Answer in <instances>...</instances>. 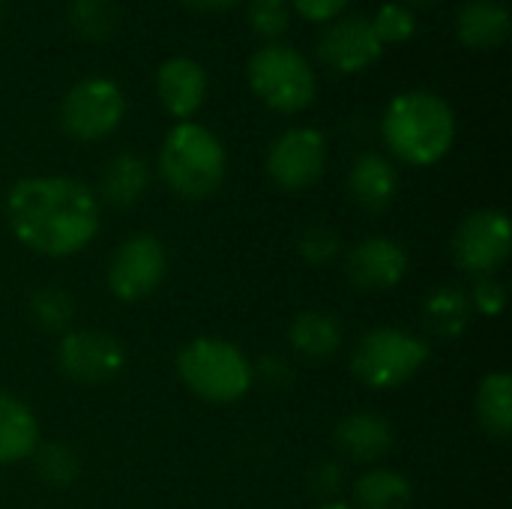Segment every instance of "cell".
<instances>
[{
    "instance_id": "obj_10",
    "label": "cell",
    "mask_w": 512,
    "mask_h": 509,
    "mask_svg": "<svg viewBox=\"0 0 512 509\" xmlns=\"http://www.w3.org/2000/svg\"><path fill=\"white\" fill-rule=\"evenodd\" d=\"M165 267L168 258L162 243L153 234H135L114 252L108 264V288L117 300L138 303L159 288Z\"/></svg>"
},
{
    "instance_id": "obj_2",
    "label": "cell",
    "mask_w": 512,
    "mask_h": 509,
    "mask_svg": "<svg viewBox=\"0 0 512 509\" xmlns=\"http://www.w3.org/2000/svg\"><path fill=\"white\" fill-rule=\"evenodd\" d=\"M384 141L408 165H435L441 162L456 138L453 108L426 90L399 93L384 111Z\"/></svg>"
},
{
    "instance_id": "obj_13",
    "label": "cell",
    "mask_w": 512,
    "mask_h": 509,
    "mask_svg": "<svg viewBox=\"0 0 512 509\" xmlns=\"http://www.w3.org/2000/svg\"><path fill=\"white\" fill-rule=\"evenodd\" d=\"M345 273L360 291H390L408 273V252L390 237H369L348 252Z\"/></svg>"
},
{
    "instance_id": "obj_7",
    "label": "cell",
    "mask_w": 512,
    "mask_h": 509,
    "mask_svg": "<svg viewBox=\"0 0 512 509\" xmlns=\"http://www.w3.org/2000/svg\"><path fill=\"white\" fill-rule=\"evenodd\" d=\"M126 114V96L111 78L78 81L60 105L63 129L78 141H99L120 126Z\"/></svg>"
},
{
    "instance_id": "obj_31",
    "label": "cell",
    "mask_w": 512,
    "mask_h": 509,
    "mask_svg": "<svg viewBox=\"0 0 512 509\" xmlns=\"http://www.w3.org/2000/svg\"><path fill=\"white\" fill-rule=\"evenodd\" d=\"M351 0H294L297 12L309 21H330L336 18Z\"/></svg>"
},
{
    "instance_id": "obj_14",
    "label": "cell",
    "mask_w": 512,
    "mask_h": 509,
    "mask_svg": "<svg viewBox=\"0 0 512 509\" xmlns=\"http://www.w3.org/2000/svg\"><path fill=\"white\" fill-rule=\"evenodd\" d=\"M156 93L168 114L189 120L207 96V72L192 57H168L156 72Z\"/></svg>"
},
{
    "instance_id": "obj_26",
    "label": "cell",
    "mask_w": 512,
    "mask_h": 509,
    "mask_svg": "<svg viewBox=\"0 0 512 509\" xmlns=\"http://www.w3.org/2000/svg\"><path fill=\"white\" fill-rule=\"evenodd\" d=\"M81 465L78 456L63 447V444H48L36 453V474L48 483V486H69L78 477Z\"/></svg>"
},
{
    "instance_id": "obj_11",
    "label": "cell",
    "mask_w": 512,
    "mask_h": 509,
    "mask_svg": "<svg viewBox=\"0 0 512 509\" xmlns=\"http://www.w3.org/2000/svg\"><path fill=\"white\" fill-rule=\"evenodd\" d=\"M327 168V141L312 126H297L279 135L267 153V174L291 192L309 189Z\"/></svg>"
},
{
    "instance_id": "obj_16",
    "label": "cell",
    "mask_w": 512,
    "mask_h": 509,
    "mask_svg": "<svg viewBox=\"0 0 512 509\" xmlns=\"http://www.w3.org/2000/svg\"><path fill=\"white\" fill-rule=\"evenodd\" d=\"M348 189L351 198L369 210V213H381L393 204L396 192H399V174L393 168V162L381 153H360L357 162L351 165L348 174Z\"/></svg>"
},
{
    "instance_id": "obj_4",
    "label": "cell",
    "mask_w": 512,
    "mask_h": 509,
    "mask_svg": "<svg viewBox=\"0 0 512 509\" xmlns=\"http://www.w3.org/2000/svg\"><path fill=\"white\" fill-rule=\"evenodd\" d=\"M177 375L204 402H237L252 387V366L240 348L225 339L201 336L192 339L177 357Z\"/></svg>"
},
{
    "instance_id": "obj_12",
    "label": "cell",
    "mask_w": 512,
    "mask_h": 509,
    "mask_svg": "<svg viewBox=\"0 0 512 509\" xmlns=\"http://www.w3.org/2000/svg\"><path fill=\"white\" fill-rule=\"evenodd\" d=\"M318 54L336 72H360L384 54V42L375 33L372 18L345 15L324 30Z\"/></svg>"
},
{
    "instance_id": "obj_9",
    "label": "cell",
    "mask_w": 512,
    "mask_h": 509,
    "mask_svg": "<svg viewBox=\"0 0 512 509\" xmlns=\"http://www.w3.org/2000/svg\"><path fill=\"white\" fill-rule=\"evenodd\" d=\"M57 366L60 372L81 384V387H99L114 381L126 366L123 345L99 330H78L66 333L57 345Z\"/></svg>"
},
{
    "instance_id": "obj_19",
    "label": "cell",
    "mask_w": 512,
    "mask_h": 509,
    "mask_svg": "<svg viewBox=\"0 0 512 509\" xmlns=\"http://www.w3.org/2000/svg\"><path fill=\"white\" fill-rule=\"evenodd\" d=\"M150 180V168L138 153H117L99 174V195L111 207H132Z\"/></svg>"
},
{
    "instance_id": "obj_34",
    "label": "cell",
    "mask_w": 512,
    "mask_h": 509,
    "mask_svg": "<svg viewBox=\"0 0 512 509\" xmlns=\"http://www.w3.org/2000/svg\"><path fill=\"white\" fill-rule=\"evenodd\" d=\"M318 509H351V507H345V504H324V507H318Z\"/></svg>"
},
{
    "instance_id": "obj_17",
    "label": "cell",
    "mask_w": 512,
    "mask_h": 509,
    "mask_svg": "<svg viewBox=\"0 0 512 509\" xmlns=\"http://www.w3.org/2000/svg\"><path fill=\"white\" fill-rule=\"evenodd\" d=\"M456 30L471 48H498L510 36V9L501 0H468L456 15Z\"/></svg>"
},
{
    "instance_id": "obj_28",
    "label": "cell",
    "mask_w": 512,
    "mask_h": 509,
    "mask_svg": "<svg viewBox=\"0 0 512 509\" xmlns=\"http://www.w3.org/2000/svg\"><path fill=\"white\" fill-rule=\"evenodd\" d=\"M288 21L291 15L285 0H252L249 6V24L264 39H279L288 30Z\"/></svg>"
},
{
    "instance_id": "obj_29",
    "label": "cell",
    "mask_w": 512,
    "mask_h": 509,
    "mask_svg": "<svg viewBox=\"0 0 512 509\" xmlns=\"http://www.w3.org/2000/svg\"><path fill=\"white\" fill-rule=\"evenodd\" d=\"M342 249V240L333 228L327 225H312L300 234V255L309 261V264H330Z\"/></svg>"
},
{
    "instance_id": "obj_33",
    "label": "cell",
    "mask_w": 512,
    "mask_h": 509,
    "mask_svg": "<svg viewBox=\"0 0 512 509\" xmlns=\"http://www.w3.org/2000/svg\"><path fill=\"white\" fill-rule=\"evenodd\" d=\"M405 3H414V6H432V3H438V0H405Z\"/></svg>"
},
{
    "instance_id": "obj_20",
    "label": "cell",
    "mask_w": 512,
    "mask_h": 509,
    "mask_svg": "<svg viewBox=\"0 0 512 509\" xmlns=\"http://www.w3.org/2000/svg\"><path fill=\"white\" fill-rule=\"evenodd\" d=\"M288 339L297 354L309 360H327L342 345V324L330 312H303L291 321Z\"/></svg>"
},
{
    "instance_id": "obj_3",
    "label": "cell",
    "mask_w": 512,
    "mask_h": 509,
    "mask_svg": "<svg viewBox=\"0 0 512 509\" xmlns=\"http://www.w3.org/2000/svg\"><path fill=\"white\" fill-rule=\"evenodd\" d=\"M159 171L180 198H210L225 180V147L207 126L177 123L159 150Z\"/></svg>"
},
{
    "instance_id": "obj_27",
    "label": "cell",
    "mask_w": 512,
    "mask_h": 509,
    "mask_svg": "<svg viewBox=\"0 0 512 509\" xmlns=\"http://www.w3.org/2000/svg\"><path fill=\"white\" fill-rule=\"evenodd\" d=\"M372 27L378 33V39L387 45V42H408L414 33H417V15L411 6L405 3H384L378 9V15L372 18Z\"/></svg>"
},
{
    "instance_id": "obj_8",
    "label": "cell",
    "mask_w": 512,
    "mask_h": 509,
    "mask_svg": "<svg viewBox=\"0 0 512 509\" xmlns=\"http://www.w3.org/2000/svg\"><path fill=\"white\" fill-rule=\"evenodd\" d=\"M512 249V228L504 210H477L453 234V258L465 273L492 276L507 264Z\"/></svg>"
},
{
    "instance_id": "obj_5",
    "label": "cell",
    "mask_w": 512,
    "mask_h": 509,
    "mask_svg": "<svg viewBox=\"0 0 512 509\" xmlns=\"http://www.w3.org/2000/svg\"><path fill=\"white\" fill-rule=\"evenodd\" d=\"M426 360L429 345L423 339L399 327H378L357 342L351 369L372 390H396L411 381L426 366Z\"/></svg>"
},
{
    "instance_id": "obj_21",
    "label": "cell",
    "mask_w": 512,
    "mask_h": 509,
    "mask_svg": "<svg viewBox=\"0 0 512 509\" xmlns=\"http://www.w3.org/2000/svg\"><path fill=\"white\" fill-rule=\"evenodd\" d=\"M423 324L438 339H459L471 324V297L462 288H438L423 303Z\"/></svg>"
},
{
    "instance_id": "obj_22",
    "label": "cell",
    "mask_w": 512,
    "mask_h": 509,
    "mask_svg": "<svg viewBox=\"0 0 512 509\" xmlns=\"http://www.w3.org/2000/svg\"><path fill=\"white\" fill-rule=\"evenodd\" d=\"M477 417L492 438H507L512 429V378L507 372H492L477 390Z\"/></svg>"
},
{
    "instance_id": "obj_30",
    "label": "cell",
    "mask_w": 512,
    "mask_h": 509,
    "mask_svg": "<svg viewBox=\"0 0 512 509\" xmlns=\"http://www.w3.org/2000/svg\"><path fill=\"white\" fill-rule=\"evenodd\" d=\"M504 303H507V291H504L501 282H495L492 276L477 279L471 306H477V309H480L483 315H489V318H498V315L504 312Z\"/></svg>"
},
{
    "instance_id": "obj_25",
    "label": "cell",
    "mask_w": 512,
    "mask_h": 509,
    "mask_svg": "<svg viewBox=\"0 0 512 509\" xmlns=\"http://www.w3.org/2000/svg\"><path fill=\"white\" fill-rule=\"evenodd\" d=\"M72 297L63 288H39L30 300V315L33 321L48 330V333H63L72 321Z\"/></svg>"
},
{
    "instance_id": "obj_32",
    "label": "cell",
    "mask_w": 512,
    "mask_h": 509,
    "mask_svg": "<svg viewBox=\"0 0 512 509\" xmlns=\"http://www.w3.org/2000/svg\"><path fill=\"white\" fill-rule=\"evenodd\" d=\"M189 6H198V9H225V6H234L237 0H183Z\"/></svg>"
},
{
    "instance_id": "obj_6",
    "label": "cell",
    "mask_w": 512,
    "mask_h": 509,
    "mask_svg": "<svg viewBox=\"0 0 512 509\" xmlns=\"http://www.w3.org/2000/svg\"><path fill=\"white\" fill-rule=\"evenodd\" d=\"M249 87L273 111L294 114L315 99V69L309 60L282 42H267L249 60Z\"/></svg>"
},
{
    "instance_id": "obj_35",
    "label": "cell",
    "mask_w": 512,
    "mask_h": 509,
    "mask_svg": "<svg viewBox=\"0 0 512 509\" xmlns=\"http://www.w3.org/2000/svg\"><path fill=\"white\" fill-rule=\"evenodd\" d=\"M0 9H3V0H0Z\"/></svg>"
},
{
    "instance_id": "obj_15",
    "label": "cell",
    "mask_w": 512,
    "mask_h": 509,
    "mask_svg": "<svg viewBox=\"0 0 512 509\" xmlns=\"http://www.w3.org/2000/svg\"><path fill=\"white\" fill-rule=\"evenodd\" d=\"M333 441L339 453L348 456L351 462H378L393 450L396 435L384 417L360 411V414H348L345 420H339Z\"/></svg>"
},
{
    "instance_id": "obj_18",
    "label": "cell",
    "mask_w": 512,
    "mask_h": 509,
    "mask_svg": "<svg viewBox=\"0 0 512 509\" xmlns=\"http://www.w3.org/2000/svg\"><path fill=\"white\" fill-rule=\"evenodd\" d=\"M39 444V423L33 411L9 396L0 393V462H21L30 459Z\"/></svg>"
},
{
    "instance_id": "obj_23",
    "label": "cell",
    "mask_w": 512,
    "mask_h": 509,
    "mask_svg": "<svg viewBox=\"0 0 512 509\" xmlns=\"http://www.w3.org/2000/svg\"><path fill=\"white\" fill-rule=\"evenodd\" d=\"M354 498L363 509H408L411 498H414V489H411L405 474L378 468V471H369L357 480Z\"/></svg>"
},
{
    "instance_id": "obj_24",
    "label": "cell",
    "mask_w": 512,
    "mask_h": 509,
    "mask_svg": "<svg viewBox=\"0 0 512 509\" xmlns=\"http://www.w3.org/2000/svg\"><path fill=\"white\" fill-rule=\"evenodd\" d=\"M69 24L90 42H105L117 27L114 0H69Z\"/></svg>"
},
{
    "instance_id": "obj_1",
    "label": "cell",
    "mask_w": 512,
    "mask_h": 509,
    "mask_svg": "<svg viewBox=\"0 0 512 509\" xmlns=\"http://www.w3.org/2000/svg\"><path fill=\"white\" fill-rule=\"evenodd\" d=\"M12 234L33 252L66 258L99 231V198L72 177H24L6 198Z\"/></svg>"
}]
</instances>
